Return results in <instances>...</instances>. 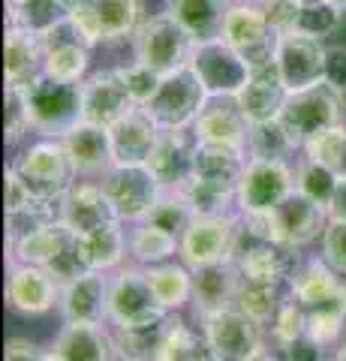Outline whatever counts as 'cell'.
<instances>
[{
  "label": "cell",
  "instance_id": "38",
  "mask_svg": "<svg viewBox=\"0 0 346 361\" xmlns=\"http://www.w3.org/2000/svg\"><path fill=\"white\" fill-rule=\"evenodd\" d=\"M181 193L187 196L196 217H226V214L238 211V187H232V184L190 178L181 187Z\"/></svg>",
  "mask_w": 346,
  "mask_h": 361
},
{
  "label": "cell",
  "instance_id": "56",
  "mask_svg": "<svg viewBox=\"0 0 346 361\" xmlns=\"http://www.w3.org/2000/svg\"><path fill=\"white\" fill-rule=\"evenodd\" d=\"M42 349L27 341V337H9L6 349H4V361H39Z\"/></svg>",
  "mask_w": 346,
  "mask_h": 361
},
{
  "label": "cell",
  "instance_id": "25",
  "mask_svg": "<svg viewBox=\"0 0 346 361\" xmlns=\"http://www.w3.org/2000/svg\"><path fill=\"white\" fill-rule=\"evenodd\" d=\"M163 135V127L144 106H132L115 127H111V145L115 160L124 166H148L154 148Z\"/></svg>",
  "mask_w": 346,
  "mask_h": 361
},
{
  "label": "cell",
  "instance_id": "47",
  "mask_svg": "<svg viewBox=\"0 0 346 361\" xmlns=\"http://www.w3.org/2000/svg\"><path fill=\"white\" fill-rule=\"evenodd\" d=\"M340 21H343V9L338 4H331V0H322V4L301 6L295 30L307 33V37L322 39V37H331V33L340 27Z\"/></svg>",
  "mask_w": 346,
  "mask_h": 361
},
{
  "label": "cell",
  "instance_id": "48",
  "mask_svg": "<svg viewBox=\"0 0 346 361\" xmlns=\"http://www.w3.org/2000/svg\"><path fill=\"white\" fill-rule=\"evenodd\" d=\"M118 73H121V78H124V85H127L136 106H148L151 97L157 94V87L163 82V75L157 70H151L148 63H142V61H132L130 66H118Z\"/></svg>",
  "mask_w": 346,
  "mask_h": 361
},
{
  "label": "cell",
  "instance_id": "41",
  "mask_svg": "<svg viewBox=\"0 0 346 361\" xmlns=\"http://www.w3.org/2000/svg\"><path fill=\"white\" fill-rule=\"evenodd\" d=\"M338 180L340 178L334 175L328 166L310 160V157H301V160L295 163V190L301 196L314 199L322 208H328L334 190H338Z\"/></svg>",
  "mask_w": 346,
  "mask_h": 361
},
{
  "label": "cell",
  "instance_id": "8",
  "mask_svg": "<svg viewBox=\"0 0 346 361\" xmlns=\"http://www.w3.org/2000/svg\"><path fill=\"white\" fill-rule=\"evenodd\" d=\"M295 193V169L289 160L277 157H250L247 169L238 180V211L241 214H268Z\"/></svg>",
  "mask_w": 346,
  "mask_h": 361
},
{
  "label": "cell",
  "instance_id": "35",
  "mask_svg": "<svg viewBox=\"0 0 346 361\" xmlns=\"http://www.w3.org/2000/svg\"><path fill=\"white\" fill-rule=\"evenodd\" d=\"M175 316L169 313L166 319L148 322V325H127V329H115L118 355L121 361H160L166 337L172 331Z\"/></svg>",
  "mask_w": 346,
  "mask_h": 361
},
{
  "label": "cell",
  "instance_id": "17",
  "mask_svg": "<svg viewBox=\"0 0 346 361\" xmlns=\"http://www.w3.org/2000/svg\"><path fill=\"white\" fill-rule=\"evenodd\" d=\"M326 45L316 37H307L301 30H286L280 33L274 51V63L280 70L283 82L289 90L310 87L316 82H326Z\"/></svg>",
  "mask_w": 346,
  "mask_h": 361
},
{
  "label": "cell",
  "instance_id": "11",
  "mask_svg": "<svg viewBox=\"0 0 346 361\" xmlns=\"http://www.w3.org/2000/svg\"><path fill=\"white\" fill-rule=\"evenodd\" d=\"M235 238H238V211L226 217H196L190 229L181 235L178 259L187 268H202L211 262L235 259Z\"/></svg>",
  "mask_w": 346,
  "mask_h": 361
},
{
  "label": "cell",
  "instance_id": "43",
  "mask_svg": "<svg viewBox=\"0 0 346 361\" xmlns=\"http://www.w3.org/2000/svg\"><path fill=\"white\" fill-rule=\"evenodd\" d=\"M268 329H271V346L283 353L289 343H295L298 337L307 334V307L301 301H295L292 295H286Z\"/></svg>",
  "mask_w": 346,
  "mask_h": 361
},
{
  "label": "cell",
  "instance_id": "37",
  "mask_svg": "<svg viewBox=\"0 0 346 361\" xmlns=\"http://www.w3.org/2000/svg\"><path fill=\"white\" fill-rule=\"evenodd\" d=\"M144 274H148V283L157 301L169 313H178L193 298V268H187L184 262H175V259L172 262H160L144 268Z\"/></svg>",
  "mask_w": 346,
  "mask_h": 361
},
{
  "label": "cell",
  "instance_id": "46",
  "mask_svg": "<svg viewBox=\"0 0 346 361\" xmlns=\"http://www.w3.org/2000/svg\"><path fill=\"white\" fill-rule=\"evenodd\" d=\"M289 154H295V145L289 142V135H286L280 121L256 123V127H250L247 157H277V160H289Z\"/></svg>",
  "mask_w": 346,
  "mask_h": 361
},
{
  "label": "cell",
  "instance_id": "59",
  "mask_svg": "<svg viewBox=\"0 0 346 361\" xmlns=\"http://www.w3.org/2000/svg\"><path fill=\"white\" fill-rule=\"evenodd\" d=\"M51 4H54V6H58V9H61V13L66 16V13H73V9H79L82 4H87V0H51Z\"/></svg>",
  "mask_w": 346,
  "mask_h": 361
},
{
  "label": "cell",
  "instance_id": "40",
  "mask_svg": "<svg viewBox=\"0 0 346 361\" xmlns=\"http://www.w3.org/2000/svg\"><path fill=\"white\" fill-rule=\"evenodd\" d=\"M283 292L280 283H256V280H244L241 277V289L235 298V307L241 313H247L253 322L259 325H271L277 307L283 304Z\"/></svg>",
  "mask_w": 346,
  "mask_h": 361
},
{
  "label": "cell",
  "instance_id": "55",
  "mask_svg": "<svg viewBox=\"0 0 346 361\" xmlns=\"http://www.w3.org/2000/svg\"><path fill=\"white\" fill-rule=\"evenodd\" d=\"M283 361H322V355H326V349H322L314 337H298L295 343H289L283 349Z\"/></svg>",
  "mask_w": 346,
  "mask_h": 361
},
{
  "label": "cell",
  "instance_id": "10",
  "mask_svg": "<svg viewBox=\"0 0 346 361\" xmlns=\"http://www.w3.org/2000/svg\"><path fill=\"white\" fill-rule=\"evenodd\" d=\"M326 226H328V211L316 205L314 199L301 196L298 190L289 193L274 211L265 214L268 241L292 247V250H304V247L319 241Z\"/></svg>",
  "mask_w": 346,
  "mask_h": 361
},
{
  "label": "cell",
  "instance_id": "52",
  "mask_svg": "<svg viewBox=\"0 0 346 361\" xmlns=\"http://www.w3.org/2000/svg\"><path fill=\"white\" fill-rule=\"evenodd\" d=\"M37 205H39V199L30 193V187L16 172V166H9L6 169V217H18V214H25Z\"/></svg>",
  "mask_w": 346,
  "mask_h": 361
},
{
  "label": "cell",
  "instance_id": "19",
  "mask_svg": "<svg viewBox=\"0 0 346 361\" xmlns=\"http://www.w3.org/2000/svg\"><path fill=\"white\" fill-rule=\"evenodd\" d=\"M136 106L118 70H99L82 82V121L115 127V123Z\"/></svg>",
  "mask_w": 346,
  "mask_h": 361
},
{
  "label": "cell",
  "instance_id": "39",
  "mask_svg": "<svg viewBox=\"0 0 346 361\" xmlns=\"http://www.w3.org/2000/svg\"><path fill=\"white\" fill-rule=\"evenodd\" d=\"M160 361H220V358H217L214 349H211V343L205 341L202 329L196 331L193 325H187L175 316Z\"/></svg>",
  "mask_w": 346,
  "mask_h": 361
},
{
  "label": "cell",
  "instance_id": "45",
  "mask_svg": "<svg viewBox=\"0 0 346 361\" xmlns=\"http://www.w3.org/2000/svg\"><path fill=\"white\" fill-rule=\"evenodd\" d=\"M307 337L322 346V349H338L346 337V307H314L307 310Z\"/></svg>",
  "mask_w": 346,
  "mask_h": 361
},
{
  "label": "cell",
  "instance_id": "5",
  "mask_svg": "<svg viewBox=\"0 0 346 361\" xmlns=\"http://www.w3.org/2000/svg\"><path fill=\"white\" fill-rule=\"evenodd\" d=\"M16 172L25 178L30 193L39 202H61L63 193L79 178L61 139H42L37 145H30L16 160Z\"/></svg>",
  "mask_w": 346,
  "mask_h": 361
},
{
  "label": "cell",
  "instance_id": "31",
  "mask_svg": "<svg viewBox=\"0 0 346 361\" xmlns=\"http://www.w3.org/2000/svg\"><path fill=\"white\" fill-rule=\"evenodd\" d=\"M232 4L229 0H166V13L196 42L220 39Z\"/></svg>",
  "mask_w": 346,
  "mask_h": 361
},
{
  "label": "cell",
  "instance_id": "1",
  "mask_svg": "<svg viewBox=\"0 0 346 361\" xmlns=\"http://www.w3.org/2000/svg\"><path fill=\"white\" fill-rule=\"evenodd\" d=\"M280 123L295 145V151H304L310 139L331 127L346 123V90L334 87L331 82H316L301 90H289L286 106L280 111Z\"/></svg>",
  "mask_w": 346,
  "mask_h": 361
},
{
  "label": "cell",
  "instance_id": "6",
  "mask_svg": "<svg viewBox=\"0 0 346 361\" xmlns=\"http://www.w3.org/2000/svg\"><path fill=\"white\" fill-rule=\"evenodd\" d=\"M205 99H208V90L202 85V78L187 63L181 70L163 75L157 94L151 97V103L144 109L151 111L154 121L163 130H190L196 115L202 111Z\"/></svg>",
  "mask_w": 346,
  "mask_h": 361
},
{
  "label": "cell",
  "instance_id": "16",
  "mask_svg": "<svg viewBox=\"0 0 346 361\" xmlns=\"http://www.w3.org/2000/svg\"><path fill=\"white\" fill-rule=\"evenodd\" d=\"M61 283L42 265L9 262L6 304L18 316H46L61 304Z\"/></svg>",
  "mask_w": 346,
  "mask_h": 361
},
{
  "label": "cell",
  "instance_id": "27",
  "mask_svg": "<svg viewBox=\"0 0 346 361\" xmlns=\"http://www.w3.org/2000/svg\"><path fill=\"white\" fill-rule=\"evenodd\" d=\"M61 220L70 226L75 235L94 232L97 226H106L111 220H118L115 208L106 196V190L99 180H75L61 199Z\"/></svg>",
  "mask_w": 346,
  "mask_h": 361
},
{
  "label": "cell",
  "instance_id": "61",
  "mask_svg": "<svg viewBox=\"0 0 346 361\" xmlns=\"http://www.w3.org/2000/svg\"><path fill=\"white\" fill-rule=\"evenodd\" d=\"M334 361H346V337L340 341V346L334 349Z\"/></svg>",
  "mask_w": 346,
  "mask_h": 361
},
{
  "label": "cell",
  "instance_id": "24",
  "mask_svg": "<svg viewBox=\"0 0 346 361\" xmlns=\"http://www.w3.org/2000/svg\"><path fill=\"white\" fill-rule=\"evenodd\" d=\"M238 289H241V268L235 259L193 268V298H190L193 313L202 319L208 313L235 307Z\"/></svg>",
  "mask_w": 346,
  "mask_h": 361
},
{
  "label": "cell",
  "instance_id": "7",
  "mask_svg": "<svg viewBox=\"0 0 346 361\" xmlns=\"http://www.w3.org/2000/svg\"><path fill=\"white\" fill-rule=\"evenodd\" d=\"M106 196L115 208L121 223H142L148 220L151 208L157 205V199L163 196V184L157 175L151 172V166H124L115 163L109 172L99 178Z\"/></svg>",
  "mask_w": 346,
  "mask_h": 361
},
{
  "label": "cell",
  "instance_id": "4",
  "mask_svg": "<svg viewBox=\"0 0 346 361\" xmlns=\"http://www.w3.org/2000/svg\"><path fill=\"white\" fill-rule=\"evenodd\" d=\"M193 49H196V39L190 37L169 13L144 18L136 30V37H132L136 61L148 63L151 70H157L160 75L187 66L190 58H193Z\"/></svg>",
  "mask_w": 346,
  "mask_h": 361
},
{
  "label": "cell",
  "instance_id": "29",
  "mask_svg": "<svg viewBox=\"0 0 346 361\" xmlns=\"http://www.w3.org/2000/svg\"><path fill=\"white\" fill-rule=\"evenodd\" d=\"M241 277L244 280H256V283H289V277L295 274V268L301 265V250L292 247L274 244V241H256L247 247L238 259Z\"/></svg>",
  "mask_w": 346,
  "mask_h": 361
},
{
  "label": "cell",
  "instance_id": "36",
  "mask_svg": "<svg viewBox=\"0 0 346 361\" xmlns=\"http://www.w3.org/2000/svg\"><path fill=\"white\" fill-rule=\"evenodd\" d=\"M247 160H250L247 151H241V148L199 142V148H196V175L193 178L238 187L244 169H247Z\"/></svg>",
  "mask_w": 346,
  "mask_h": 361
},
{
  "label": "cell",
  "instance_id": "12",
  "mask_svg": "<svg viewBox=\"0 0 346 361\" xmlns=\"http://www.w3.org/2000/svg\"><path fill=\"white\" fill-rule=\"evenodd\" d=\"M42 37V49H46V66L42 73L58 82H70V85H82L87 75V63H91V45H87L70 16L54 18L51 25L39 30Z\"/></svg>",
  "mask_w": 346,
  "mask_h": 361
},
{
  "label": "cell",
  "instance_id": "58",
  "mask_svg": "<svg viewBox=\"0 0 346 361\" xmlns=\"http://www.w3.org/2000/svg\"><path fill=\"white\" fill-rule=\"evenodd\" d=\"M244 361H283V358L277 355V353H274V349L268 346V343H259V346H256L253 353H250L247 358H244Z\"/></svg>",
  "mask_w": 346,
  "mask_h": 361
},
{
  "label": "cell",
  "instance_id": "57",
  "mask_svg": "<svg viewBox=\"0 0 346 361\" xmlns=\"http://www.w3.org/2000/svg\"><path fill=\"white\" fill-rule=\"evenodd\" d=\"M328 220L334 223H346V178L338 180V190H334V196L328 202Z\"/></svg>",
  "mask_w": 346,
  "mask_h": 361
},
{
  "label": "cell",
  "instance_id": "30",
  "mask_svg": "<svg viewBox=\"0 0 346 361\" xmlns=\"http://www.w3.org/2000/svg\"><path fill=\"white\" fill-rule=\"evenodd\" d=\"M42 66H46V49H42L39 30L13 21L6 30V85L33 82L37 75H42Z\"/></svg>",
  "mask_w": 346,
  "mask_h": 361
},
{
  "label": "cell",
  "instance_id": "9",
  "mask_svg": "<svg viewBox=\"0 0 346 361\" xmlns=\"http://www.w3.org/2000/svg\"><path fill=\"white\" fill-rule=\"evenodd\" d=\"M66 16L79 30V37L94 49L99 42H121L136 37L142 25V4L139 0H87Z\"/></svg>",
  "mask_w": 346,
  "mask_h": 361
},
{
  "label": "cell",
  "instance_id": "14",
  "mask_svg": "<svg viewBox=\"0 0 346 361\" xmlns=\"http://www.w3.org/2000/svg\"><path fill=\"white\" fill-rule=\"evenodd\" d=\"M190 66L202 78L208 97H214V94L238 97V90L247 85V78H250V63L223 37L208 39V42H196Z\"/></svg>",
  "mask_w": 346,
  "mask_h": 361
},
{
  "label": "cell",
  "instance_id": "50",
  "mask_svg": "<svg viewBox=\"0 0 346 361\" xmlns=\"http://www.w3.org/2000/svg\"><path fill=\"white\" fill-rule=\"evenodd\" d=\"M46 268H49V274H51L54 280H58L61 286H63V283H70V280H75V277H82L85 271H91V268H87V262H85V253H82L79 235H73L70 244H66L63 250H61L58 256H54Z\"/></svg>",
  "mask_w": 346,
  "mask_h": 361
},
{
  "label": "cell",
  "instance_id": "51",
  "mask_svg": "<svg viewBox=\"0 0 346 361\" xmlns=\"http://www.w3.org/2000/svg\"><path fill=\"white\" fill-rule=\"evenodd\" d=\"M319 256L338 271V274L346 277V223H334L328 220L326 232L319 238Z\"/></svg>",
  "mask_w": 346,
  "mask_h": 361
},
{
  "label": "cell",
  "instance_id": "23",
  "mask_svg": "<svg viewBox=\"0 0 346 361\" xmlns=\"http://www.w3.org/2000/svg\"><path fill=\"white\" fill-rule=\"evenodd\" d=\"M196 148L199 139L193 135V130H163L157 148L148 160L163 190H181L196 175Z\"/></svg>",
  "mask_w": 346,
  "mask_h": 361
},
{
  "label": "cell",
  "instance_id": "63",
  "mask_svg": "<svg viewBox=\"0 0 346 361\" xmlns=\"http://www.w3.org/2000/svg\"><path fill=\"white\" fill-rule=\"evenodd\" d=\"M301 6H307V4H322V0H298Z\"/></svg>",
  "mask_w": 346,
  "mask_h": 361
},
{
  "label": "cell",
  "instance_id": "2",
  "mask_svg": "<svg viewBox=\"0 0 346 361\" xmlns=\"http://www.w3.org/2000/svg\"><path fill=\"white\" fill-rule=\"evenodd\" d=\"M21 87L27 97L30 123L42 139H63L82 121V85L58 82L42 73Z\"/></svg>",
  "mask_w": 346,
  "mask_h": 361
},
{
  "label": "cell",
  "instance_id": "28",
  "mask_svg": "<svg viewBox=\"0 0 346 361\" xmlns=\"http://www.w3.org/2000/svg\"><path fill=\"white\" fill-rule=\"evenodd\" d=\"M66 361H115L118 341L109 322H63L54 346Z\"/></svg>",
  "mask_w": 346,
  "mask_h": 361
},
{
  "label": "cell",
  "instance_id": "42",
  "mask_svg": "<svg viewBox=\"0 0 346 361\" xmlns=\"http://www.w3.org/2000/svg\"><path fill=\"white\" fill-rule=\"evenodd\" d=\"M193 220H196V214H193V208H190V202H187V196L181 193V190H163L157 205H154L151 214H148V223L160 226V229L175 235L178 241H181V235L190 229Z\"/></svg>",
  "mask_w": 346,
  "mask_h": 361
},
{
  "label": "cell",
  "instance_id": "13",
  "mask_svg": "<svg viewBox=\"0 0 346 361\" xmlns=\"http://www.w3.org/2000/svg\"><path fill=\"white\" fill-rule=\"evenodd\" d=\"M223 39L235 49L244 61L253 66L271 63L280 33L271 27V21L265 18L262 6L256 4H235L226 16V27H223Z\"/></svg>",
  "mask_w": 346,
  "mask_h": 361
},
{
  "label": "cell",
  "instance_id": "53",
  "mask_svg": "<svg viewBox=\"0 0 346 361\" xmlns=\"http://www.w3.org/2000/svg\"><path fill=\"white\" fill-rule=\"evenodd\" d=\"M262 13L265 18L271 21V27L277 33H286V30H295V21H298V13H301V4L298 0H265Z\"/></svg>",
  "mask_w": 346,
  "mask_h": 361
},
{
  "label": "cell",
  "instance_id": "15",
  "mask_svg": "<svg viewBox=\"0 0 346 361\" xmlns=\"http://www.w3.org/2000/svg\"><path fill=\"white\" fill-rule=\"evenodd\" d=\"M205 341L217 353L220 361H244L259 343H265L262 325L253 322L247 313H241L238 307H226L217 313H208L199 319Z\"/></svg>",
  "mask_w": 346,
  "mask_h": 361
},
{
  "label": "cell",
  "instance_id": "32",
  "mask_svg": "<svg viewBox=\"0 0 346 361\" xmlns=\"http://www.w3.org/2000/svg\"><path fill=\"white\" fill-rule=\"evenodd\" d=\"M73 229L66 226L61 217L39 223L37 229L25 232L21 238H16L9 244V253H13V262H27V265H42L46 268L54 256H58L73 238Z\"/></svg>",
  "mask_w": 346,
  "mask_h": 361
},
{
  "label": "cell",
  "instance_id": "64",
  "mask_svg": "<svg viewBox=\"0 0 346 361\" xmlns=\"http://www.w3.org/2000/svg\"><path fill=\"white\" fill-rule=\"evenodd\" d=\"M241 4H256V6H259V4H265V0H241Z\"/></svg>",
  "mask_w": 346,
  "mask_h": 361
},
{
  "label": "cell",
  "instance_id": "44",
  "mask_svg": "<svg viewBox=\"0 0 346 361\" xmlns=\"http://www.w3.org/2000/svg\"><path fill=\"white\" fill-rule=\"evenodd\" d=\"M304 157L328 166L338 178H346V123L331 127L326 133H319L316 139H310L304 145Z\"/></svg>",
  "mask_w": 346,
  "mask_h": 361
},
{
  "label": "cell",
  "instance_id": "22",
  "mask_svg": "<svg viewBox=\"0 0 346 361\" xmlns=\"http://www.w3.org/2000/svg\"><path fill=\"white\" fill-rule=\"evenodd\" d=\"M286 97H289V87L283 82L280 70H277V63L271 61V63H262V66H253L250 70L247 85L238 90V106L256 127V123L280 121Z\"/></svg>",
  "mask_w": 346,
  "mask_h": 361
},
{
  "label": "cell",
  "instance_id": "26",
  "mask_svg": "<svg viewBox=\"0 0 346 361\" xmlns=\"http://www.w3.org/2000/svg\"><path fill=\"white\" fill-rule=\"evenodd\" d=\"M58 310L63 322H109V274L85 271L82 277L63 283Z\"/></svg>",
  "mask_w": 346,
  "mask_h": 361
},
{
  "label": "cell",
  "instance_id": "21",
  "mask_svg": "<svg viewBox=\"0 0 346 361\" xmlns=\"http://www.w3.org/2000/svg\"><path fill=\"white\" fill-rule=\"evenodd\" d=\"M289 295L301 301L307 310L314 307H346V280L322 256L301 259L295 274L289 277Z\"/></svg>",
  "mask_w": 346,
  "mask_h": 361
},
{
  "label": "cell",
  "instance_id": "20",
  "mask_svg": "<svg viewBox=\"0 0 346 361\" xmlns=\"http://www.w3.org/2000/svg\"><path fill=\"white\" fill-rule=\"evenodd\" d=\"M63 148L70 154V163L79 178L99 180L111 166H115V145H111V130L99 127L91 121H79L63 135Z\"/></svg>",
  "mask_w": 346,
  "mask_h": 361
},
{
  "label": "cell",
  "instance_id": "3",
  "mask_svg": "<svg viewBox=\"0 0 346 361\" xmlns=\"http://www.w3.org/2000/svg\"><path fill=\"white\" fill-rule=\"evenodd\" d=\"M166 316H169V310L154 295L144 268L130 262L109 274V322L115 329L148 325V322L166 319Z\"/></svg>",
  "mask_w": 346,
  "mask_h": 361
},
{
  "label": "cell",
  "instance_id": "33",
  "mask_svg": "<svg viewBox=\"0 0 346 361\" xmlns=\"http://www.w3.org/2000/svg\"><path fill=\"white\" fill-rule=\"evenodd\" d=\"M127 223L111 220L106 226H97L94 232L79 235L85 262L91 271H103V274H111L124 265V259H130L127 253Z\"/></svg>",
  "mask_w": 346,
  "mask_h": 361
},
{
  "label": "cell",
  "instance_id": "54",
  "mask_svg": "<svg viewBox=\"0 0 346 361\" xmlns=\"http://www.w3.org/2000/svg\"><path fill=\"white\" fill-rule=\"evenodd\" d=\"M326 82L346 90V45H331L326 51Z\"/></svg>",
  "mask_w": 346,
  "mask_h": 361
},
{
  "label": "cell",
  "instance_id": "49",
  "mask_svg": "<svg viewBox=\"0 0 346 361\" xmlns=\"http://www.w3.org/2000/svg\"><path fill=\"white\" fill-rule=\"evenodd\" d=\"M33 130L30 123V109H27V97L21 85H6V145H18L25 139V133Z\"/></svg>",
  "mask_w": 346,
  "mask_h": 361
},
{
  "label": "cell",
  "instance_id": "34",
  "mask_svg": "<svg viewBox=\"0 0 346 361\" xmlns=\"http://www.w3.org/2000/svg\"><path fill=\"white\" fill-rule=\"evenodd\" d=\"M178 247L181 241L169 235L160 226H154L148 220L142 223H132L127 229V253H130V262L139 265V268H151V265H160V262H172L178 256Z\"/></svg>",
  "mask_w": 346,
  "mask_h": 361
},
{
  "label": "cell",
  "instance_id": "18",
  "mask_svg": "<svg viewBox=\"0 0 346 361\" xmlns=\"http://www.w3.org/2000/svg\"><path fill=\"white\" fill-rule=\"evenodd\" d=\"M250 127L247 115L238 106V97L229 94H214L205 99L202 111L193 121V135L199 142H211V145H229V148H241L247 151V139H250Z\"/></svg>",
  "mask_w": 346,
  "mask_h": 361
},
{
  "label": "cell",
  "instance_id": "60",
  "mask_svg": "<svg viewBox=\"0 0 346 361\" xmlns=\"http://www.w3.org/2000/svg\"><path fill=\"white\" fill-rule=\"evenodd\" d=\"M39 361H66L61 353H58V349H49V353H42V358Z\"/></svg>",
  "mask_w": 346,
  "mask_h": 361
},
{
  "label": "cell",
  "instance_id": "62",
  "mask_svg": "<svg viewBox=\"0 0 346 361\" xmlns=\"http://www.w3.org/2000/svg\"><path fill=\"white\" fill-rule=\"evenodd\" d=\"M6 4H9V9L16 13V9H25L27 4H33V0H6Z\"/></svg>",
  "mask_w": 346,
  "mask_h": 361
}]
</instances>
